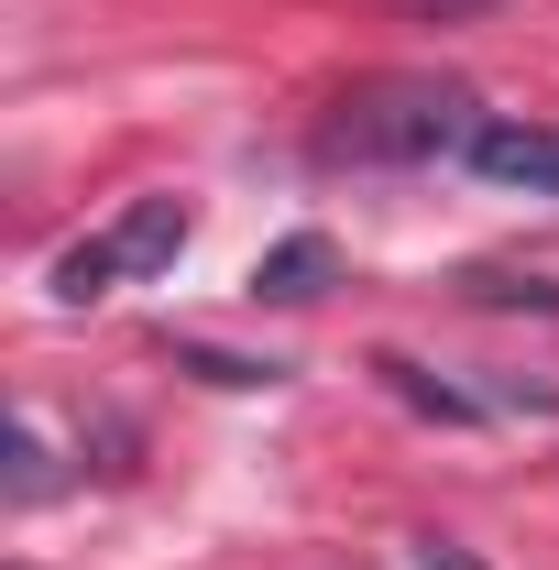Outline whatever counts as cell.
I'll return each instance as SVG.
<instances>
[{
	"mask_svg": "<svg viewBox=\"0 0 559 570\" xmlns=\"http://www.w3.org/2000/svg\"><path fill=\"white\" fill-rule=\"evenodd\" d=\"M418 570H483V560H472L461 538H418Z\"/></svg>",
	"mask_w": 559,
	"mask_h": 570,
	"instance_id": "8992f818",
	"label": "cell"
},
{
	"mask_svg": "<svg viewBox=\"0 0 559 570\" xmlns=\"http://www.w3.org/2000/svg\"><path fill=\"white\" fill-rule=\"evenodd\" d=\"M461 165L493 176V187H538V198H559V132H549V121H504V110H493Z\"/></svg>",
	"mask_w": 559,
	"mask_h": 570,
	"instance_id": "3957f363",
	"label": "cell"
},
{
	"mask_svg": "<svg viewBox=\"0 0 559 570\" xmlns=\"http://www.w3.org/2000/svg\"><path fill=\"white\" fill-rule=\"evenodd\" d=\"M176 253H187V209H176V198H133L110 230H88L77 253H56V275H45V285H56L67 307H88V296H110L121 275H165Z\"/></svg>",
	"mask_w": 559,
	"mask_h": 570,
	"instance_id": "7a4b0ae2",
	"label": "cell"
},
{
	"mask_svg": "<svg viewBox=\"0 0 559 570\" xmlns=\"http://www.w3.org/2000/svg\"><path fill=\"white\" fill-rule=\"evenodd\" d=\"M330 275H341L330 230H296V242H275V253L253 264V296H264V307H307V296H318Z\"/></svg>",
	"mask_w": 559,
	"mask_h": 570,
	"instance_id": "277c9868",
	"label": "cell"
},
{
	"mask_svg": "<svg viewBox=\"0 0 559 570\" xmlns=\"http://www.w3.org/2000/svg\"><path fill=\"white\" fill-rule=\"evenodd\" d=\"M176 362L209 373V384H275V373H285V362H231V352H209V341H176Z\"/></svg>",
	"mask_w": 559,
	"mask_h": 570,
	"instance_id": "5b68a950",
	"label": "cell"
},
{
	"mask_svg": "<svg viewBox=\"0 0 559 570\" xmlns=\"http://www.w3.org/2000/svg\"><path fill=\"white\" fill-rule=\"evenodd\" d=\"M493 110L461 88V77H373V88H351L341 121L318 132L330 165H439V154H472Z\"/></svg>",
	"mask_w": 559,
	"mask_h": 570,
	"instance_id": "6da1fadb",
	"label": "cell"
}]
</instances>
